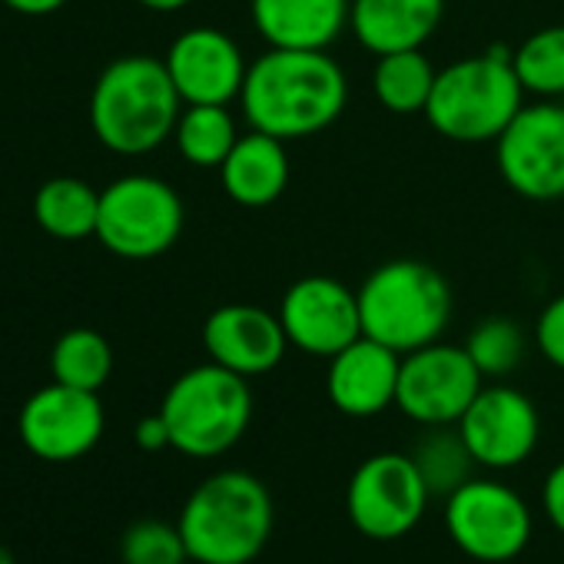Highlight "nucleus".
Listing matches in <instances>:
<instances>
[{
  "mask_svg": "<svg viewBox=\"0 0 564 564\" xmlns=\"http://www.w3.org/2000/svg\"><path fill=\"white\" fill-rule=\"evenodd\" d=\"M239 104L249 130L293 143L329 130L343 117L349 80L329 51L269 47L249 64Z\"/></svg>",
  "mask_w": 564,
  "mask_h": 564,
  "instance_id": "obj_1",
  "label": "nucleus"
},
{
  "mask_svg": "<svg viewBox=\"0 0 564 564\" xmlns=\"http://www.w3.org/2000/svg\"><path fill=\"white\" fill-rule=\"evenodd\" d=\"M183 100L163 61L150 54H127L104 67L90 94V127L97 140L120 156H143L163 147Z\"/></svg>",
  "mask_w": 564,
  "mask_h": 564,
  "instance_id": "obj_2",
  "label": "nucleus"
},
{
  "mask_svg": "<svg viewBox=\"0 0 564 564\" xmlns=\"http://www.w3.org/2000/svg\"><path fill=\"white\" fill-rule=\"evenodd\" d=\"M272 495L269 488L239 468L203 478L176 524L196 564H249L272 538Z\"/></svg>",
  "mask_w": 564,
  "mask_h": 564,
  "instance_id": "obj_3",
  "label": "nucleus"
},
{
  "mask_svg": "<svg viewBox=\"0 0 564 564\" xmlns=\"http://www.w3.org/2000/svg\"><path fill=\"white\" fill-rule=\"evenodd\" d=\"M359 293L362 336L409 356L442 339L452 323L448 279L422 259H392L376 265Z\"/></svg>",
  "mask_w": 564,
  "mask_h": 564,
  "instance_id": "obj_4",
  "label": "nucleus"
},
{
  "mask_svg": "<svg viewBox=\"0 0 564 564\" xmlns=\"http://www.w3.org/2000/svg\"><path fill=\"white\" fill-rule=\"evenodd\" d=\"M524 107L511 51L491 47L438 70L425 117L452 143H495Z\"/></svg>",
  "mask_w": 564,
  "mask_h": 564,
  "instance_id": "obj_5",
  "label": "nucleus"
},
{
  "mask_svg": "<svg viewBox=\"0 0 564 564\" xmlns=\"http://www.w3.org/2000/svg\"><path fill=\"white\" fill-rule=\"evenodd\" d=\"M160 415L170 429V448L186 458L226 455L249 429V382L216 362L186 369L163 395Z\"/></svg>",
  "mask_w": 564,
  "mask_h": 564,
  "instance_id": "obj_6",
  "label": "nucleus"
},
{
  "mask_svg": "<svg viewBox=\"0 0 564 564\" xmlns=\"http://www.w3.org/2000/svg\"><path fill=\"white\" fill-rule=\"evenodd\" d=\"M183 223V199L160 176L130 173L100 189L97 239L120 259H156L170 252Z\"/></svg>",
  "mask_w": 564,
  "mask_h": 564,
  "instance_id": "obj_7",
  "label": "nucleus"
},
{
  "mask_svg": "<svg viewBox=\"0 0 564 564\" xmlns=\"http://www.w3.org/2000/svg\"><path fill=\"white\" fill-rule=\"evenodd\" d=\"M445 531L462 554L481 564H505L531 541V508L495 478H468L445 498Z\"/></svg>",
  "mask_w": 564,
  "mask_h": 564,
  "instance_id": "obj_8",
  "label": "nucleus"
},
{
  "mask_svg": "<svg viewBox=\"0 0 564 564\" xmlns=\"http://www.w3.org/2000/svg\"><path fill=\"white\" fill-rule=\"evenodd\" d=\"M429 498L432 491L412 455L379 452L352 471L346 511L366 538L395 541L425 518Z\"/></svg>",
  "mask_w": 564,
  "mask_h": 564,
  "instance_id": "obj_9",
  "label": "nucleus"
},
{
  "mask_svg": "<svg viewBox=\"0 0 564 564\" xmlns=\"http://www.w3.org/2000/svg\"><path fill=\"white\" fill-rule=\"evenodd\" d=\"M495 163L508 189L531 203L564 196V107L524 104L495 140Z\"/></svg>",
  "mask_w": 564,
  "mask_h": 564,
  "instance_id": "obj_10",
  "label": "nucleus"
},
{
  "mask_svg": "<svg viewBox=\"0 0 564 564\" xmlns=\"http://www.w3.org/2000/svg\"><path fill=\"white\" fill-rule=\"evenodd\" d=\"M481 382L485 376L478 372L465 346H448L438 339L402 356L395 405L402 409V415L425 429L458 425L465 409L481 392Z\"/></svg>",
  "mask_w": 564,
  "mask_h": 564,
  "instance_id": "obj_11",
  "label": "nucleus"
},
{
  "mask_svg": "<svg viewBox=\"0 0 564 564\" xmlns=\"http://www.w3.org/2000/svg\"><path fill=\"white\" fill-rule=\"evenodd\" d=\"M104 425L107 415L100 395L64 382L37 389L18 415V432L28 452L54 465L94 452L104 438Z\"/></svg>",
  "mask_w": 564,
  "mask_h": 564,
  "instance_id": "obj_12",
  "label": "nucleus"
},
{
  "mask_svg": "<svg viewBox=\"0 0 564 564\" xmlns=\"http://www.w3.org/2000/svg\"><path fill=\"white\" fill-rule=\"evenodd\" d=\"M279 319L293 349L333 359L362 336L359 293L333 275H303L279 303Z\"/></svg>",
  "mask_w": 564,
  "mask_h": 564,
  "instance_id": "obj_13",
  "label": "nucleus"
},
{
  "mask_svg": "<svg viewBox=\"0 0 564 564\" xmlns=\"http://www.w3.org/2000/svg\"><path fill=\"white\" fill-rule=\"evenodd\" d=\"M458 435L481 468H514L531 458L541 435L534 402L511 386H481L458 419Z\"/></svg>",
  "mask_w": 564,
  "mask_h": 564,
  "instance_id": "obj_14",
  "label": "nucleus"
},
{
  "mask_svg": "<svg viewBox=\"0 0 564 564\" xmlns=\"http://www.w3.org/2000/svg\"><path fill=\"white\" fill-rule=\"evenodd\" d=\"M173 87L186 104H219L229 107L232 100H239L242 80H246V57L239 51V44L216 28H189L183 31L166 57H163Z\"/></svg>",
  "mask_w": 564,
  "mask_h": 564,
  "instance_id": "obj_15",
  "label": "nucleus"
},
{
  "mask_svg": "<svg viewBox=\"0 0 564 564\" xmlns=\"http://www.w3.org/2000/svg\"><path fill=\"white\" fill-rule=\"evenodd\" d=\"M203 349L209 362L242 379H252L272 372L293 346L286 339V329H282L279 313L249 303H229L206 316Z\"/></svg>",
  "mask_w": 564,
  "mask_h": 564,
  "instance_id": "obj_16",
  "label": "nucleus"
},
{
  "mask_svg": "<svg viewBox=\"0 0 564 564\" xmlns=\"http://www.w3.org/2000/svg\"><path fill=\"white\" fill-rule=\"evenodd\" d=\"M402 356L369 336H359L352 346L329 359L326 392L329 402L349 419H372L395 405Z\"/></svg>",
  "mask_w": 564,
  "mask_h": 564,
  "instance_id": "obj_17",
  "label": "nucleus"
},
{
  "mask_svg": "<svg viewBox=\"0 0 564 564\" xmlns=\"http://www.w3.org/2000/svg\"><path fill=\"white\" fill-rule=\"evenodd\" d=\"M256 34L279 51H329L349 28V0H249Z\"/></svg>",
  "mask_w": 564,
  "mask_h": 564,
  "instance_id": "obj_18",
  "label": "nucleus"
},
{
  "mask_svg": "<svg viewBox=\"0 0 564 564\" xmlns=\"http://www.w3.org/2000/svg\"><path fill=\"white\" fill-rule=\"evenodd\" d=\"M445 18V0H349V31L376 57L422 51Z\"/></svg>",
  "mask_w": 564,
  "mask_h": 564,
  "instance_id": "obj_19",
  "label": "nucleus"
},
{
  "mask_svg": "<svg viewBox=\"0 0 564 564\" xmlns=\"http://www.w3.org/2000/svg\"><path fill=\"white\" fill-rule=\"evenodd\" d=\"M219 180L226 196L246 209H262L275 203L290 186L286 143L259 130L242 133L226 163L219 166Z\"/></svg>",
  "mask_w": 564,
  "mask_h": 564,
  "instance_id": "obj_20",
  "label": "nucleus"
},
{
  "mask_svg": "<svg viewBox=\"0 0 564 564\" xmlns=\"http://www.w3.org/2000/svg\"><path fill=\"white\" fill-rule=\"evenodd\" d=\"M97 216H100V193L77 176H54L34 196L37 226L64 242L97 236Z\"/></svg>",
  "mask_w": 564,
  "mask_h": 564,
  "instance_id": "obj_21",
  "label": "nucleus"
},
{
  "mask_svg": "<svg viewBox=\"0 0 564 564\" xmlns=\"http://www.w3.org/2000/svg\"><path fill=\"white\" fill-rule=\"evenodd\" d=\"M435 77L438 70L422 51L382 54L372 67V94L395 117L425 113L429 97L435 90Z\"/></svg>",
  "mask_w": 564,
  "mask_h": 564,
  "instance_id": "obj_22",
  "label": "nucleus"
},
{
  "mask_svg": "<svg viewBox=\"0 0 564 564\" xmlns=\"http://www.w3.org/2000/svg\"><path fill=\"white\" fill-rule=\"evenodd\" d=\"M239 137L229 107L219 104H186L173 130L180 156L196 170H219Z\"/></svg>",
  "mask_w": 564,
  "mask_h": 564,
  "instance_id": "obj_23",
  "label": "nucleus"
},
{
  "mask_svg": "<svg viewBox=\"0 0 564 564\" xmlns=\"http://www.w3.org/2000/svg\"><path fill=\"white\" fill-rule=\"evenodd\" d=\"M51 372L54 382L100 392L113 372V349L97 329H70L51 352Z\"/></svg>",
  "mask_w": 564,
  "mask_h": 564,
  "instance_id": "obj_24",
  "label": "nucleus"
},
{
  "mask_svg": "<svg viewBox=\"0 0 564 564\" xmlns=\"http://www.w3.org/2000/svg\"><path fill=\"white\" fill-rule=\"evenodd\" d=\"M514 74L524 94L541 100L564 97V24L541 28L511 51Z\"/></svg>",
  "mask_w": 564,
  "mask_h": 564,
  "instance_id": "obj_25",
  "label": "nucleus"
},
{
  "mask_svg": "<svg viewBox=\"0 0 564 564\" xmlns=\"http://www.w3.org/2000/svg\"><path fill=\"white\" fill-rule=\"evenodd\" d=\"M425 485L432 495L438 498H448L455 488H462L468 478H471V468H475V458L468 452V445L462 442L458 429L455 425H442V429H432L419 448L412 452Z\"/></svg>",
  "mask_w": 564,
  "mask_h": 564,
  "instance_id": "obj_26",
  "label": "nucleus"
},
{
  "mask_svg": "<svg viewBox=\"0 0 564 564\" xmlns=\"http://www.w3.org/2000/svg\"><path fill=\"white\" fill-rule=\"evenodd\" d=\"M465 352L471 356V362L478 366V372L485 379H501L521 366L524 333L518 329V323H511L505 316H491L468 333Z\"/></svg>",
  "mask_w": 564,
  "mask_h": 564,
  "instance_id": "obj_27",
  "label": "nucleus"
},
{
  "mask_svg": "<svg viewBox=\"0 0 564 564\" xmlns=\"http://www.w3.org/2000/svg\"><path fill=\"white\" fill-rule=\"evenodd\" d=\"M123 564H186L189 551L180 534V524L163 518H140L120 538Z\"/></svg>",
  "mask_w": 564,
  "mask_h": 564,
  "instance_id": "obj_28",
  "label": "nucleus"
},
{
  "mask_svg": "<svg viewBox=\"0 0 564 564\" xmlns=\"http://www.w3.org/2000/svg\"><path fill=\"white\" fill-rule=\"evenodd\" d=\"M534 343H538V352H541L554 369L564 372V293L554 296V300L541 310V316H538V323H534Z\"/></svg>",
  "mask_w": 564,
  "mask_h": 564,
  "instance_id": "obj_29",
  "label": "nucleus"
},
{
  "mask_svg": "<svg viewBox=\"0 0 564 564\" xmlns=\"http://www.w3.org/2000/svg\"><path fill=\"white\" fill-rule=\"evenodd\" d=\"M541 508L554 531L564 534V462H557L541 485Z\"/></svg>",
  "mask_w": 564,
  "mask_h": 564,
  "instance_id": "obj_30",
  "label": "nucleus"
},
{
  "mask_svg": "<svg viewBox=\"0 0 564 564\" xmlns=\"http://www.w3.org/2000/svg\"><path fill=\"white\" fill-rule=\"evenodd\" d=\"M133 442H137L143 452H163V448H170V429H166L163 415L156 412V415L140 419L137 429H133Z\"/></svg>",
  "mask_w": 564,
  "mask_h": 564,
  "instance_id": "obj_31",
  "label": "nucleus"
},
{
  "mask_svg": "<svg viewBox=\"0 0 564 564\" xmlns=\"http://www.w3.org/2000/svg\"><path fill=\"white\" fill-rule=\"evenodd\" d=\"M0 4L18 11V14H28V18H44V14L61 11L67 0H0Z\"/></svg>",
  "mask_w": 564,
  "mask_h": 564,
  "instance_id": "obj_32",
  "label": "nucleus"
},
{
  "mask_svg": "<svg viewBox=\"0 0 564 564\" xmlns=\"http://www.w3.org/2000/svg\"><path fill=\"white\" fill-rule=\"evenodd\" d=\"M137 4L153 11V14H173V11H183L189 0H137Z\"/></svg>",
  "mask_w": 564,
  "mask_h": 564,
  "instance_id": "obj_33",
  "label": "nucleus"
},
{
  "mask_svg": "<svg viewBox=\"0 0 564 564\" xmlns=\"http://www.w3.org/2000/svg\"><path fill=\"white\" fill-rule=\"evenodd\" d=\"M0 564H18V557L8 544H0Z\"/></svg>",
  "mask_w": 564,
  "mask_h": 564,
  "instance_id": "obj_34",
  "label": "nucleus"
},
{
  "mask_svg": "<svg viewBox=\"0 0 564 564\" xmlns=\"http://www.w3.org/2000/svg\"><path fill=\"white\" fill-rule=\"evenodd\" d=\"M186 564H196V561H186Z\"/></svg>",
  "mask_w": 564,
  "mask_h": 564,
  "instance_id": "obj_35",
  "label": "nucleus"
}]
</instances>
